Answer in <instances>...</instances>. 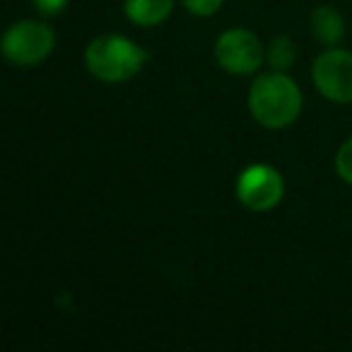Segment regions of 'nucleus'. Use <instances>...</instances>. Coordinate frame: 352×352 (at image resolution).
I'll return each instance as SVG.
<instances>
[{"instance_id": "7ed1b4c3", "label": "nucleus", "mask_w": 352, "mask_h": 352, "mask_svg": "<svg viewBox=\"0 0 352 352\" xmlns=\"http://www.w3.org/2000/svg\"><path fill=\"white\" fill-rule=\"evenodd\" d=\"M56 46L54 27L44 25L39 20H22L15 22L3 34L0 51L6 60L17 68H34L44 63Z\"/></svg>"}, {"instance_id": "f03ea898", "label": "nucleus", "mask_w": 352, "mask_h": 352, "mask_svg": "<svg viewBox=\"0 0 352 352\" xmlns=\"http://www.w3.org/2000/svg\"><path fill=\"white\" fill-rule=\"evenodd\" d=\"M87 70L107 85L133 80L147 63V51L121 34H102L89 41L85 51Z\"/></svg>"}, {"instance_id": "9b49d317", "label": "nucleus", "mask_w": 352, "mask_h": 352, "mask_svg": "<svg viewBox=\"0 0 352 352\" xmlns=\"http://www.w3.org/2000/svg\"><path fill=\"white\" fill-rule=\"evenodd\" d=\"M182 3L191 15L208 17V15H215V12L220 10L225 0H182Z\"/></svg>"}, {"instance_id": "423d86ee", "label": "nucleus", "mask_w": 352, "mask_h": 352, "mask_svg": "<svg viewBox=\"0 0 352 352\" xmlns=\"http://www.w3.org/2000/svg\"><path fill=\"white\" fill-rule=\"evenodd\" d=\"M285 182L270 164H251L236 179V198L254 212H268L283 201Z\"/></svg>"}, {"instance_id": "f8f14e48", "label": "nucleus", "mask_w": 352, "mask_h": 352, "mask_svg": "<svg viewBox=\"0 0 352 352\" xmlns=\"http://www.w3.org/2000/svg\"><path fill=\"white\" fill-rule=\"evenodd\" d=\"M32 3H34V8L41 15H58L68 6V0H32Z\"/></svg>"}, {"instance_id": "f257e3e1", "label": "nucleus", "mask_w": 352, "mask_h": 352, "mask_svg": "<svg viewBox=\"0 0 352 352\" xmlns=\"http://www.w3.org/2000/svg\"><path fill=\"white\" fill-rule=\"evenodd\" d=\"M249 111L263 128H287L302 113V89L287 73H265L251 85Z\"/></svg>"}, {"instance_id": "1a4fd4ad", "label": "nucleus", "mask_w": 352, "mask_h": 352, "mask_svg": "<svg viewBox=\"0 0 352 352\" xmlns=\"http://www.w3.org/2000/svg\"><path fill=\"white\" fill-rule=\"evenodd\" d=\"M265 60H268L273 70L287 73L294 65V60H297V46H294V41L289 39V36H283V34L275 36V39L270 41L268 51H265Z\"/></svg>"}, {"instance_id": "0eeeda50", "label": "nucleus", "mask_w": 352, "mask_h": 352, "mask_svg": "<svg viewBox=\"0 0 352 352\" xmlns=\"http://www.w3.org/2000/svg\"><path fill=\"white\" fill-rule=\"evenodd\" d=\"M126 17L138 27H157L169 20L174 12V0H126Z\"/></svg>"}, {"instance_id": "6e6552de", "label": "nucleus", "mask_w": 352, "mask_h": 352, "mask_svg": "<svg viewBox=\"0 0 352 352\" xmlns=\"http://www.w3.org/2000/svg\"><path fill=\"white\" fill-rule=\"evenodd\" d=\"M311 32L323 46H338L345 36V20L331 6H318L311 12Z\"/></svg>"}, {"instance_id": "39448f33", "label": "nucleus", "mask_w": 352, "mask_h": 352, "mask_svg": "<svg viewBox=\"0 0 352 352\" xmlns=\"http://www.w3.org/2000/svg\"><path fill=\"white\" fill-rule=\"evenodd\" d=\"M316 89L336 104L352 102V51L328 46L311 65Z\"/></svg>"}, {"instance_id": "20e7f679", "label": "nucleus", "mask_w": 352, "mask_h": 352, "mask_svg": "<svg viewBox=\"0 0 352 352\" xmlns=\"http://www.w3.org/2000/svg\"><path fill=\"white\" fill-rule=\"evenodd\" d=\"M215 60L222 70L232 75H251L263 65L265 51L254 32L244 30V27H234V30H227L217 36Z\"/></svg>"}, {"instance_id": "9d476101", "label": "nucleus", "mask_w": 352, "mask_h": 352, "mask_svg": "<svg viewBox=\"0 0 352 352\" xmlns=\"http://www.w3.org/2000/svg\"><path fill=\"white\" fill-rule=\"evenodd\" d=\"M336 171L342 182L352 186V138H347L336 155Z\"/></svg>"}]
</instances>
